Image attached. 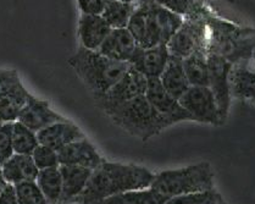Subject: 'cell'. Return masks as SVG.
I'll use <instances>...</instances> for the list:
<instances>
[{
  "instance_id": "cell-1",
  "label": "cell",
  "mask_w": 255,
  "mask_h": 204,
  "mask_svg": "<svg viewBox=\"0 0 255 204\" xmlns=\"http://www.w3.org/2000/svg\"><path fill=\"white\" fill-rule=\"evenodd\" d=\"M205 24V49L208 54H218L237 65L253 59L255 29L225 20L214 12L208 1L200 7Z\"/></svg>"
},
{
  "instance_id": "cell-2",
  "label": "cell",
  "mask_w": 255,
  "mask_h": 204,
  "mask_svg": "<svg viewBox=\"0 0 255 204\" xmlns=\"http://www.w3.org/2000/svg\"><path fill=\"white\" fill-rule=\"evenodd\" d=\"M155 174L142 165L122 164L103 160L92 171L86 190L77 203L98 204L105 198L120 193L150 187Z\"/></svg>"
},
{
  "instance_id": "cell-3",
  "label": "cell",
  "mask_w": 255,
  "mask_h": 204,
  "mask_svg": "<svg viewBox=\"0 0 255 204\" xmlns=\"http://www.w3.org/2000/svg\"><path fill=\"white\" fill-rule=\"evenodd\" d=\"M96 107L116 126L142 141L150 140L172 126L169 119L149 103L145 94L120 103H97Z\"/></svg>"
},
{
  "instance_id": "cell-4",
  "label": "cell",
  "mask_w": 255,
  "mask_h": 204,
  "mask_svg": "<svg viewBox=\"0 0 255 204\" xmlns=\"http://www.w3.org/2000/svg\"><path fill=\"white\" fill-rule=\"evenodd\" d=\"M184 17L154 0H143L132 13L127 28L139 48L167 44L182 26Z\"/></svg>"
},
{
  "instance_id": "cell-5",
  "label": "cell",
  "mask_w": 255,
  "mask_h": 204,
  "mask_svg": "<svg viewBox=\"0 0 255 204\" xmlns=\"http://www.w3.org/2000/svg\"><path fill=\"white\" fill-rule=\"evenodd\" d=\"M69 65L91 92L92 97L107 93L129 67L128 62L113 60L98 50L83 47H80L70 58Z\"/></svg>"
},
{
  "instance_id": "cell-6",
  "label": "cell",
  "mask_w": 255,
  "mask_h": 204,
  "mask_svg": "<svg viewBox=\"0 0 255 204\" xmlns=\"http://www.w3.org/2000/svg\"><path fill=\"white\" fill-rule=\"evenodd\" d=\"M215 173L210 163L200 162L188 167L155 174L150 187L167 198L215 189Z\"/></svg>"
},
{
  "instance_id": "cell-7",
  "label": "cell",
  "mask_w": 255,
  "mask_h": 204,
  "mask_svg": "<svg viewBox=\"0 0 255 204\" xmlns=\"http://www.w3.org/2000/svg\"><path fill=\"white\" fill-rule=\"evenodd\" d=\"M233 64L227 59L222 58L218 54H208V87L215 97L222 125L229 118L230 108H231L232 94L231 86H230V73Z\"/></svg>"
},
{
  "instance_id": "cell-8",
  "label": "cell",
  "mask_w": 255,
  "mask_h": 204,
  "mask_svg": "<svg viewBox=\"0 0 255 204\" xmlns=\"http://www.w3.org/2000/svg\"><path fill=\"white\" fill-rule=\"evenodd\" d=\"M28 94L16 70L0 69V121L17 120Z\"/></svg>"
},
{
  "instance_id": "cell-9",
  "label": "cell",
  "mask_w": 255,
  "mask_h": 204,
  "mask_svg": "<svg viewBox=\"0 0 255 204\" xmlns=\"http://www.w3.org/2000/svg\"><path fill=\"white\" fill-rule=\"evenodd\" d=\"M178 102L193 121L222 126L215 97L208 86H191Z\"/></svg>"
},
{
  "instance_id": "cell-10",
  "label": "cell",
  "mask_w": 255,
  "mask_h": 204,
  "mask_svg": "<svg viewBox=\"0 0 255 204\" xmlns=\"http://www.w3.org/2000/svg\"><path fill=\"white\" fill-rule=\"evenodd\" d=\"M145 97L149 100V103L161 115L169 119L172 125L183 121H193L192 116L180 104L178 99L171 96L169 92L162 87L159 78H148Z\"/></svg>"
},
{
  "instance_id": "cell-11",
  "label": "cell",
  "mask_w": 255,
  "mask_h": 204,
  "mask_svg": "<svg viewBox=\"0 0 255 204\" xmlns=\"http://www.w3.org/2000/svg\"><path fill=\"white\" fill-rule=\"evenodd\" d=\"M148 86V78L129 66L124 76L104 94L93 96L94 104L97 103H120L132 98L144 96Z\"/></svg>"
},
{
  "instance_id": "cell-12",
  "label": "cell",
  "mask_w": 255,
  "mask_h": 204,
  "mask_svg": "<svg viewBox=\"0 0 255 204\" xmlns=\"http://www.w3.org/2000/svg\"><path fill=\"white\" fill-rule=\"evenodd\" d=\"M64 120H66V118L56 113L47 100L39 99L31 93L27 97L26 103L17 116V121L36 133L54 122Z\"/></svg>"
},
{
  "instance_id": "cell-13",
  "label": "cell",
  "mask_w": 255,
  "mask_h": 204,
  "mask_svg": "<svg viewBox=\"0 0 255 204\" xmlns=\"http://www.w3.org/2000/svg\"><path fill=\"white\" fill-rule=\"evenodd\" d=\"M169 59L170 53L166 44L151 48L137 47L128 64L146 78H159Z\"/></svg>"
},
{
  "instance_id": "cell-14",
  "label": "cell",
  "mask_w": 255,
  "mask_h": 204,
  "mask_svg": "<svg viewBox=\"0 0 255 204\" xmlns=\"http://www.w3.org/2000/svg\"><path fill=\"white\" fill-rule=\"evenodd\" d=\"M58 157L60 165H77L91 170L99 167L104 160L96 147L86 137L65 146L58 152Z\"/></svg>"
},
{
  "instance_id": "cell-15",
  "label": "cell",
  "mask_w": 255,
  "mask_h": 204,
  "mask_svg": "<svg viewBox=\"0 0 255 204\" xmlns=\"http://www.w3.org/2000/svg\"><path fill=\"white\" fill-rule=\"evenodd\" d=\"M37 137L39 144L50 147L59 152L67 144L85 138L86 136L77 125L66 119L64 121L54 122L45 129L40 130L37 132Z\"/></svg>"
},
{
  "instance_id": "cell-16",
  "label": "cell",
  "mask_w": 255,
  "mask_h": 204,
  "mask_svg": "<svg viewBox=\"0 0 255 204\" xmlns=\"http://www.w3.org/2000/svg\"><path fill=\"white\" fill-rule=\"evenodd\" d=\"M110 24L102 15L81 13L78 21V37L81 47L89 50H98L111 32Z\"/></svg>"
},
{
  "instance_id": "cell-17",
  "label": "cell",
  "mask_w": 255,
  "mask_h": 204,
  "mask_svg": "<svg viewBox=\"0 0 255 204\" xmlns=\"http://www.w3.org/2000/svg\"><path fill=\"white\" fill-rule=\"evenodd\" d=\"M59 168L62 180L60 204L77 203L80 196L86 190L93 170L77 165H59Z\"/></svg>"
},
{
  "instance_id": "cell-18",
  "label": "cell",
  "mask_w": 255,
  "mask_h": 204,
  "mask_svg": "<svg viewBox=\"0 0 255 204\" xmlns=\"http://www.w3.org/2000/svg\"><path fill=\"white\" fill-rule=\"evenodd\" d=\"M137 48L134 38L128 28H113L107 39L103 42L99 53L116 61L128 62L132 54Z\"/></svg>"
},
{
  "instance_id": "cell-19",
  "label": "cell",
  "mask_w": 255,
  "mask_h": 204,
  "mask_svg": "<svg viewBox=\"0 0 255 204\" xmlns=\"http://www.w3.org/2000/svg\"><path fill=\"white\" fill-rule=\"evenodd\" d=\"M7 184L16 185L23 181H34L38 175V168L32 156L13 154L2 165H0Z\"/></svg>"
},
{
  "instance_id": "cell-20",
  "label": "cell",
  "mask_w": 255,
  "mask_h": 204,
  "mask_svg": "<svg viewBox=\"0 0 255 204\" xmlns=\"http://www.w3.org/2000/svg\"><path fill=\"white\" fill-rule=\"evenodd\" d=\"M159 80L162 87L176 99H180L191 87L186 71H184L183 60L171 55Z\"/></svg>"
},
{
  "instance_id": "cell-21",
  "label": "cell",
  "mask_w": 255,
  "mask_h": 204,
  "mask_svg": "<svg viewBox=\"0 0 255 204\" xmlns=\"http://www.w3.org/2000/svg\"><path fill=\"white\" fill-rule=\"evenodd\" d=\"M253 59H255V51ZM230 86L232 98L255 104V70L252 71L240 64L233 65L230 73Z\"/></svg>"
},
{
  "instance_id": "cell-22",
  "label": "cell",
  "mask_w": 255,
  "mask_h": 204,
  "mask_svg": "<svg viewBox=\"0 0 255 204\" xmlns=\"http://www.w3.org/2000/svg\"><path fill=\"white\" fill-rule=\"evenodd\" d=\"M169 198L153 187L124 192L105 198L98 204H166Z\"/></svg>"
},
{
  "instance_id": "cell-23",
  "label": "cell",
  "mask_w": 255,
  "mask_h": 204,
  "mask_svg": "<svg viewBox=\"0 0 255 204\" xmlns=\"http://www.w3.org/2000/svg\"><path fill=\"white\" fill-rule=\"evenodd\" d=\"M36 182L49 204H60L62 193L60 168L54 167L39 170Z\"/></svg>"
},
{
  "instance_id": "cell-24",
  "label": "cell",
  "mask_w": 255,
  "mask_h": 204,
  "mask_svg": "<svg viewBox=\"0 0 255 204\" xmlns=\"http://www.w3.org/2000/svg\"><path fill=\"white\" fill-rule=\"evenodd\" d=\"M183 67L191 86H208V55L205 51L200 49L193 51L191 55L183 59Z\"/></svg>"
},
{
  "instance_id": "cell-25",
  "label": "cell",
  "mask_w": 255,
  "mask_h": 204,
  "mask_svg": "<svg viewBox=\"0 0 255 204\" xmlns=\"http://www.w3.org/2000/svg\"><path fill=\"white\" fill-rule=\"evenodd\" d=\"M138 4H128L120 0H110L102 16L111 28H126Z\"/></svg>"
},
{
  "instance_id": "cell-26",
  "label": "cell",
  "mask_w": 255,
  "mask_h": 204,
  "mask_svg": "<svg viewBox=\"0 0 255 204\" xmlns=\"http://www.w3.org/2000/svg\"><path fill=\"white\" fill-rule=\"evenodd\" d=\"M38 137L37 133L28 127L24 126L20 121H13L12 124V146L13 152L16 154H24L31 156L34 149L37 148Z\"/></svg>"
},
{
  "instance_id": "cell-27",
  "label": "cell",
  "mask_w": 255,
  "mask_h": 204,
  "mask_svg": "<svg viewBox=\"0 0 255 204\" xmlns=\"http://www.w3.org/2000/svg\"><path fill=\"white\" fill-rule=\"evenodd\" d=\"M224 198L215 189L169 198L166 204H222Z\"/></svg>"
},
{
  "instance_id": "cell-28",
  "label": "cell",
  "mask_w": 255,
  "mask_h": 204,
  "mask_svg": "<svg viewBox=\"0 0 255 204\" xmlns=\"http://www.w3.org/2000/svg\"><path fill=\"white\" fill-rule=\"evenodd\" d=\"M18 204H49L39 186L34 181H23L13 185Z\"/></svg>"
},
{
  "instance_id": "cell-29",
  "label": "cell",
  "mask_w": 255,
  "mask_h": 204,
  "mask_svg": "<svg viewBox=\"0 0 255 204\" xmlns=\"http://www.w3.org/2000/svg\"><path fill=\"white\" fill-rule=\"evenodd\" d=\"M31 156L38 170L59 167L60 165L59 164L58 152L55 149L50 148V147L43 146V144H38V147L34 149Z\"/></svg>"
},
{
  "instance_id": "cell-30",
  "label": "cell",
  "mask_w": 255,
  "mask_h": 204,
  "mask_svg": "<svg viewBox=\"0 0 255 204\" xmlns=\"http://www.w3.org/2000/svg\"><path fill=\"white\" fill-rule=\"evenodd\" d=\"M12 124L13 122H2L0 125V165L15 154L12 146Z\"/></svg>"
},
{
  "instance_id": "cell-31",
  "label": "cell",
  "mask_w": 255,
  "mask_h": 204,
  "mask_svg": "<svg viewBox=\"0 0 255 204\" xmlns=\"http://www.w3.org/2000/svg\"><path fill=\"white\" fill-rule=\"evenodd\" d=\"M81 13L88 15H102L110 0H76Z\"/></svg>"
},
{
  "instance_id": "cell-32",
  "label": "cell",
  "mask_w": 255,
  "mask_h": 204,
  "mask_svg": "<svg viewBox=\"0 0 255 204\" xmlns=\"http://www.w3.org/2000/svg\"><path fill=\"white\" fill-rule=\"evenodd\" d=\"M0 204H18L13 185L7 184L4 191L0 193Z\"/></svg>"
},
{
  "instance_id": "cell-33",
  "label": "cell",
  "mask_w": 255,
  "mask_h": 204,
  "mask_svg": "<svg viewBox=\"0 0 255 204\" xmlns=\"http://www.w3.org/2000/svg\"><path fill=\"white\" fill-rule=\"evenodd\" d=\"M7 186V182L5 180L4 175H2V170H1V167H0V193L4 191L5 187Z\"/></svg>"
},
{
  "instance_id": "cell-34",
  "label": "cell",
  "mask_w": 255,
  "mask_h": 204,
  "mask_svg": "<svg viewBox=\"0 0 255 204\" xmlns=\"http://www.w3.org/2000/svg\"><path fill=\"white\" fill-rule=\"evenodd\" d=\"M120 1L128 2V4H139V2L143 1V0H120Z\"/></svg>"
},
{
  "instance_id": "cell-35",
  "label": "cell",
  "mask_w": 255,
  "mask_h": 204,
  "mask_svg": "<svg viewBox=\"0 0 255 204\" xmlns=\"http://www.w3.org/2000/svg\"><path fill=\"white\" fill-rule=\"evenodd\" d=\"M222 204H227V203H226V202H224V203H222Z\"/></svg>"
},
{
  "instance_id": "cell-36",
  "label": "cell",
  "mask_w": 255,
  "mask_h": 204,
  "mask_svg": "<svg viewBox=\"0 0 255 204\" xmlns=\"http://www.w3.org/2000/svg\"><path fill=\"white\" fill-rule=\"evenodd\" d=\"M1 124H2V122H1V121H0V125H1Z\"/></svg>"
}]
</instances>
